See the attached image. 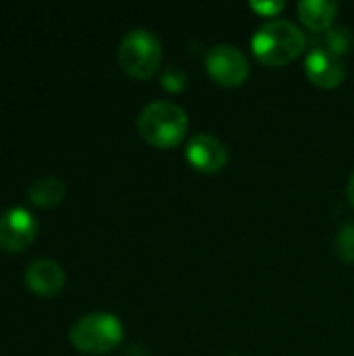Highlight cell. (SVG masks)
<instances>
[{
  "label": "cell",
  "instance_id": "obj_1",
  "mask_svg": "<svg viewBox=\"0 0 354 356\" xmlns=\"http://www.w3.org/2000/svg\"><path fill=\"white\" fill-rule=\"evenodd\" d=\"M250 46L261 63L269 67H280L294 60L303 52L305 35L292 21L271 19L255 31V35L250 38Z\"/></svg>",
  "mask_w": 354,
  "mask_h": 356
},
{
  "label": "cell",
  "instance_id": "obj_2",
  "mask_svg": "<svg viewBox=\"0 0 354 356\" xmlns=\"http://www.w3.org/2000/svg\"><path fill=\"white\" fill-rule=\"evenodd\" d=\"M138 131L148 144L156 148H169L184 140L188 131V115L175 102L154 100L140 111Z\"/></svg>",
  "mask_w": 354,
  "mask_h": 356
},
{
  "label": "cell",
  "instance_id": "obj_3",
  "mask_svg": "<svg viewBox=\"0 0 354 356\" xmlns=\"http://www.w3.org/2000/svg\"><path fill=\"white\" fill-rule=\"evenodd\" d=\"M117 58L125 73L138 79H146L152 73H156V69L161 67L163 60L161 40L150 29L136 27L123 35L117 50Z\"/></svg>",
  "mask_w": 354,
  "mask_h": 356
},
{
  "label": "cell",
  "instance_id": "obj_4",
  "mask_svg": "<svg viewBox=\"0 0 354 356\" xmlns=\"http://www.w3.org/2000/svg\"><path fill=\"white\" fill-rule=\"evenodd\" d=\"M69 340L81 353H108L121 344L123 325L111 313H90L71 325Z\"/></svg>",
  "mask_w": 354,
  "mask_h": 356
},
{
  "label": "cell",
  "instance_id": "obj_5",
  "mask_svg": "<svg viewBox=\"0 0 354 356\" xmlns=\"http://www.w3.org/2000/svg\"><path fill=\"white\" fill-rule=\"evenodd\" d=\"M207 69L221 86H240L250 73L246 54L232 44H217L207 52Z\"/></svg>",
  "mask_w": 354,
  "mask_h": 356
},
{
  "label": "cell",
  "instance_id": "obj_6",
  "mask_svg": "<svg viewBox=\"0 0 354 356\" xmlns=\"http://www.w3.org/2000/svg\"><path fill=\"white\" fill-rule=\"evenodd\" d=\"M35 234L38 221L29 211L13 207L0 215V250L21 252L33 242Z\"/></svg>",
  "mask_w": 354,
  "mask_h": 356
},
{
  "label": "cell",
  "instance_id": "obj_7",
  "mask_svg": "<svg viewBox=\"0 0 354 356\" xmlns=\"http://www.w3.org/2000/svg\"><path fill=\"white\" fill-rule=\"evenodd\" d=\"M186 159L194 169L204 173H215L225 167L227 148L213 134H196L186 144Z\"/></svg>",
  "mask_w": 354,
  "mask_h": 356
},
{
  "label": "cell",
  "instance_id": "obj_8",
  "mask_svg": "<svg viewBox=\"0 0 354 356\" xmlns=\"http://www.w3.org/2000/svg\"><path fill=\"white\" fill-rule=\"evenodd\" d=\"M305 71L313 83L321 88H336L346 75V65L340 54L325 46H315L305 58Z\"/></svg>",
  "mask_w": 354,
  "mask_h": 356
},
{
  "label": "cell",
  "instance_id": "obj_9",
  "mask_svg": "<svg viewBox=\"0 0 354 356\" xmlns=\"http://www.w3.org/2000/svg\"><path fill=\"white\" fill-rule=\"evenodd\" d=\"M25 284L40 296H54L65 286V271L52 259H35L25 271Z\"/></svg>",
  "mask_w": 354,
  "mask_h": 356
},
{
  "label": "cell",
  "instance_id": "obj_10",
  "mask_svg": "<svg viewBox=\"0 0 354 356\" xmlns=\"http://www.w3.org/2000/svg\"><path fill=\"white\" fill-rule=\"evenodd\" d=\"M338 4L330 0H300L298 2V15L305 21L307 27L315 31H328L336 19Z\"/></svg>",
  "mask_w": 354,
  "mask_h": 356
},
{
  "label": "cell",
  "instance_id": "obj_11",
  "mask_svg": "<svg viewBox=\"0 0 354 356\" xmlns=\"http://www.w3.org/2000/svg\"><path fill=\"white\" fill-rule=\"evenodd\" d=\"M65 184L58 177H40L27 188V200L35 207H54L65 198Z\"/></svg>",
  "mask_w": 354,
  "mask_h": 356
},
{
  "label": "cell",
  "instance_id": "obj_12",
  "mask_svg": "<svg viewBox=\"0 0 354 356\" xmlns=\"http://www.w3.org/2000/svg\"><path fill=\"white\" fill-rule=\"evenodd\" d=\"M325 48H330L332 52L336 54H344L351 50L353 46V33L346 25H336V27H330L328 33H325Z\"/></svg>",
  "mask_w": 354,
  "mask_h": 356
},
{
  "label": "cell",
  "instance_id": "obj_13",
  "mask_svg": "<svg viewBox=\"0 0 354 356\" xmlns=\"http://www.w3.org/2000/svg\"><path fill=\"white\" fill-rule=\"evenodd\" d=\"M336 254L346 263H354V223L340 227L336 236Z\"/></svg>",
  "mask_w": 354,
  "mask_h": 356
},
{
  "label": "cell",
  "instance_id": "obj_14",
  "mask_svg": "<svg viewBox=\"0 0 354 356\" xmlns=\"http://www.w3.org/2000/svg\"><path fill=\"white\" fill-rule=\"evenodd\" d=\"M186 83H188V75H186L182 69H177V67H169V69L163 73V86H165L167 90H171V92L182 90Z\"/></svg>",
  "mask_w": 354,
  "mask_h": 356
},
{
  "label": "cell",
  "instance_id": "obj_15",
  "mask_svg": "<svg viewBox=\"0 0 354 356\" xmlns=\"http://www.w3.org/2000/svg\"><path fill=\"white\" fill-rule=\"evenodd\" d=\"M250 6L255 8V10H259V13H263V15H275V13H280L282 8H284V2H280V0H275V2H250Z\"/></svg>",
  "mask_w": 354,
  "mask_h": 356
},
{
  "label": "cell",
  "instance_id": "obj_16",
  "mask_svg": "<svg viewBox=\"0 0 354 356\" xmlns=\"http://www.w3.org/2000/svg\"><path fill=\"white\" fill-rule=\"evenodd\" d=\"M346 194H348V200L354 204V173H353V177H351V181H348V190H346Z\"/></svg>",
  "mask_w": 354,
  "mask_h": 356
},
{
  "label": "cell",
  "instance_id": "obj_17",
  "mask_svg": "<svg viewBox=\"0 0 354 356\" xmlns=\"http://www.w3.org/2000/svg\"><path fill=\"white\" fill-rule=\"evenodd\" d=\"M227 356H236V355H227Z\"/></svg>",
  "mask_w": 354,
  "mask_h": 356
}]
</instances>
